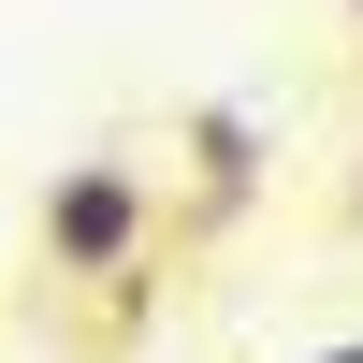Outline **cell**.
I'll return each instance as SVG.
<instances>
[{
	"instance_id": "cell-1",
	"label": "cell",
	"mask_w": 363,
	"mask_h": 363,
	"mask_svg": "<svg viewBox=\"0 0 363 363\" xmlns=\"http://www.w3.org/2000/svg\"><path fill=\"white\" fill-rule=\"evenodd\" d=\"M29 247H44L58 291H102V277H131V262L160 247V189H145L131 160H58L44 203H29Z\"/></svg>"
},
{
	"instance_id": "cell-2",
	"label": "cell",
	"mask_w": 363,
	"mask_h": 363,
	"mask_svg": "<svg viewBox=\"0 0 363 363\" xmlns=\"http://www.w3.org/2000/svg\"><path fill=\"white\" fill-rule=\"evenodd\" d=\"M262 203V116L247 102H189V233H233Z\"/></svg>"
},
{
	"instance_id": "cell-3",
	"label": "cell",
	"mask_w": 363,
	"mask_h": 363,
	"mask_svg": "<svg viewBox=\"0 0 363 363\" xmlns=\"http://www.w3.org/2000/svg\"><path fill=\"white\" fill-rule=\"evenodd\" d=\"M306 363H363V335H335V349H306Z\"/></svg>"
},
{
	"instance_id": "cell-4",
	"label": "cell",
	"mask_w": 363,
	"mask_h": 363,
	"mask_svg": "<svg viewBox=\"0 0 363 363\" xmlns=\"http://www.w3.org/2000/svg\"><path fill=\"white\" fill-rule=\"evenodd\" d=\"M349 233H363V174H349Z\"/></svg>"
},
{
	"instance_id": "cell-5",
	"label": "cell",
	"mask_w": 363,
	"mask_h": 363,
	"mask_svg": "<svg viewBox=\"0 0 363 363\" xmlns=\"http://www.w3.org/2000/svg\"><path fill=\"white\" fill-rule=\"evenodd\" d=\"M349 29H363V0H349Z\"/></svg>"
}]
</instances>
